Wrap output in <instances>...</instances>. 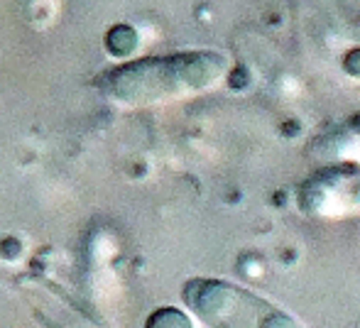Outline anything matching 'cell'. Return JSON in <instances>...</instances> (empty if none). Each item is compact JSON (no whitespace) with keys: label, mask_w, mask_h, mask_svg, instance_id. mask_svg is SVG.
I'll list each match as a JSON object with an SVG mask.
<instances>
[{"label":"cell","mask_w":360,"mask_h":328,"mask_svg":"<svg viewBox=\"0 0 360 328\" xmlns=\"http://www.w3.org/2000/svg\"><path fill=\"white\" fill-rule=\"evenodd\" d=\"M226 67V57L216 52H181L120 64L101 74L96 84L113 103L147 108L211 88L223 79Z\"/></svg>","instance_id":"1"},{"label":"cell","mask_w":360,"mask_h":328,"mask_svg":"<svg viewBox=\"0 0 360 328\" xmlns=\"http://www.w3.org/2000/svg\"><path fill=\"white\" fill-rule=\"evenodd\" d=\"M181 296L209 328H302L287 311L223 280H191Z\"/></svg>","instance_id":"2"},{"label":"cell","mask_w":360,"mask_h":328,"mask_svg":"<svg viewBox=\"0 0 360 328\" xmlns=\"http://www.w3.org/2000/svg\"><path fill=\"white\" fill-rule=\"evenodd\" d=\"M147 328H194L191 321L186 319L181 311L176 309H160L157 314L150 316L147 321Z\"/></svg>","instance_id":"3"}]
</instances>
